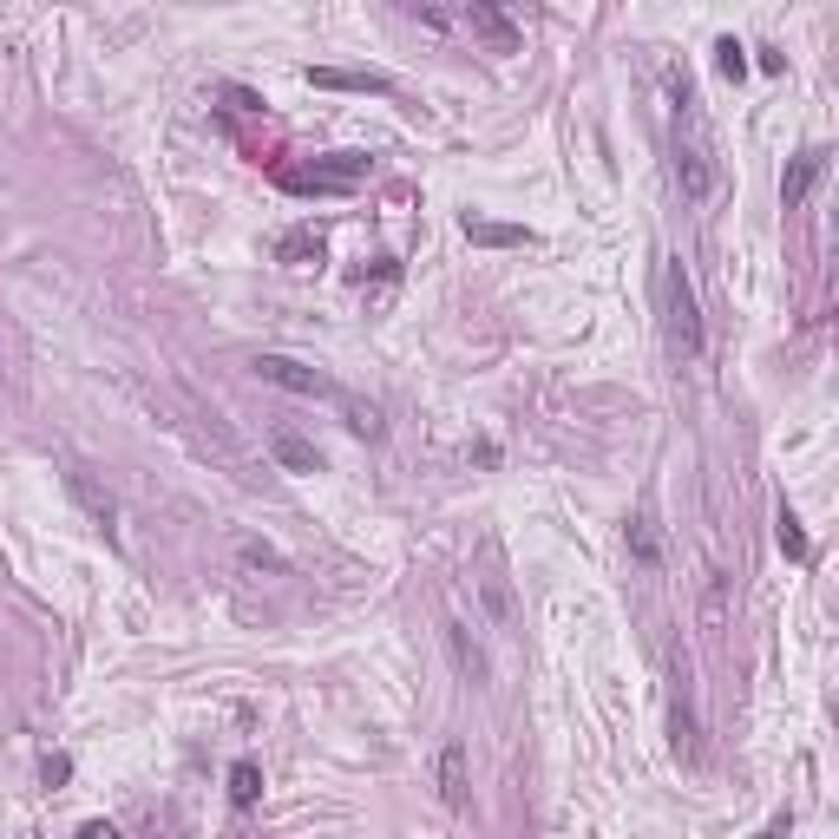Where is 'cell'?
I'll return each instance as SVG.
<instances>
[{"label": "cell", "instance_id": "cell-10", "mask_svg": "<svg viewBox=\"0 0 839 839\" xmlns=\"http://www.w3.org/2000/svg\"><path fill=\"white\" fill-rule=\"evenodd\" d=\"M466 236L486 243V250H518V243H532L525 223H486V216H466Z\"/></svg>", "mask_w": 839, "mask_h": 839}, {"label": "cell", "instance_id": "cell-11", "mask_svg": "<svg viewBox=\"0 0 839 839\" xmlns=\"http://www.w3.org/2000/svg\"><path fill=\"white\" fill-rule=\"evenodd\" d=\"M701 629L708 636L728 629V570H708V584H701Z\"/></svg>", "mask_w": 839, "mask_h": 839}, {"label": "cell", "instance_id": "cell-15", "mask_svg": "<svg viewBox=\"0 0 839 839\" xmlns=\"http://www.w3.org/2000/svg\"><path fill=\"white\" fill-rule=\"evenodd\" d=\"M479 597H486L492 624H512V590H505V577H479Z\"/></svg>", "mask_w": 839, "mask_h": 839}, {"label": "cell", "instance_id": "cell-4", "mask_svg": "<svg viewBox=\"0 0 839 839\" xmlns=\"http://www.w3.org/2000/svg\"><path fill=\"white\" fill-rule=\"evenodd\" d=\"M256 374L282 387V394H302V401H342V387L328 381V374H315V367H302V361H289V354H256Z\"/></svg>", "mask_w": 839, "mask_h": 839}, {"label": "cell", "instance_id": "cell-19", "mask_svg": "<svg viewBox=\"0 0 839 839\" xmlns=\"http://www.w3.org/2000/svg\"><path fill=\"white\" fill-rule=\"evenodd\" d=\"M715 67H721V79H741V72H748V53H741L735 40H721V47H715Z\"/></svg>", "mask_w": 839, "mask_h": 839}, {"label": "cell", "instance_id": "cell-12", "mask_svg": "<svg viewBox=\"0 0 839 839\" xmlns=\"http://www.w3.org/2000/svg\"><path fill=\"white\" fill-rule=\"evenodd\" d=\"M473 27L486 33V40L498 47V53H505V47H518V27H512V20L498 13V0H473Z\"/></svg>", "mask_w": 839, "mask_h": 839}, {"label": "cell", "instance_id": "cell-7", "mask_svg": "<svg viewBox=\"0 0 839 839\" xmlns=\"http://www.w3.org/2000/svg\"><path fill=\"white\" fill-rule=\"evenodd\" d=\"M67 486H72V498H79V505L92 512V525H99L105 538H119V512H112V498H105V492L92 486L85 473H67Z\"/></svg>", "mask_w": 839, "mask_h": 839}, {"label": "cell", "instance_id": "cell-18", "mask_svg": "<svg viewBox=\"0 0 839 839\" xmlns=\"http://www.w3.org/2000/svg\"><path fill=\"white\" fill-rule=\"evenodd\" d=\"M629 552H636V564H656V532H649V518L629 525Z\"/></svg>", "mask_w": 839, "mask_h": 839}, {"label": "cell", "instance_id": "cell-14", "mask_svg": "<svg viewBox=\"0 0 839 839\" xmlns=\"http://www.w3.org/2000/svg\"><path fill=\"white\" fill-rule=\"evenodd\" d=\"M256 793H263L256 761H236V768H230V800H236V807H256Z\"/></svg>", "mask_w": 839, "mask_h": 839}, {"label": "cell", "instance_id": "cell-16", "mask_svg": "<svg viewBox=\"0 0 839 839\" xmlns=\"http://www.w3.org/2000/svg\"><path fill=\"white\" fill-rule=\"evenodd\" d=\"M774 538H780V552H787L793 564L807 558V532H800V518H793L787 505H780V525H774Z\"/></svg>", "mask_w": 839, "mask_h": 839}, {"label": "cell", "instance_id": "cell-20", "mask_svg": "<svg viewBox=\"0 0 839 839\" xmlns=\"http://www.w3.org/2000/svg\"><path fill=\"white\" fill-rule=\"evenodd\" d=\"M282 256H322V236H309V230L302 236H282Z\"/></svg>", "mask_w": 839, "mask_h": 839}, {"label": "cell", "instance_id": "cell-1", "mask_svg": "<svg viewBox=\"0 0 839 839\" xmlns=\"http://www.w3.org/2000/svg\"><path fill=\"white\" fill-rule=\"evenodd\" d=\"M689 105H696L689 85H676V184H683V204H708L715 184H721V171H715V158H708V139H701V125H696Z\"/></svg>", "mask_w": 839, "mask_h": 839}, {"label": "cell", "instance_id": "cell-9", "mask_svg": "<svg viewBox=\"0 0 839 839\" xmlns=\"http://www.w3.org/2000/svg\"><path fill=\"white\" fill-rule=\"evenodd\" d=\"M439 800L446 807H466V748L459 741L439 748Z\"/></svg>", "mask_w": 839, "mask_h": 839}, {"label": "cell", "instance_id": "cell-2", "mask_svg": "<svg viewBox=\"0 0 839 839\" xmlns=\"http://www.w3.org/2000/svg\"><path fill=\"white\" fill-rule=\"evenodd\" d=\"M663 335H669V354H676V361H696V354H701L696 282H689V270H683L676 256L663 263Z\"/></svg>", "mask_w": 839, "mask_h": 839}, {"label": "cell", "instance_id": "cell-8", "mask_svg": "<svg viewBox=\"0 0 839 839\" xmlns=\"http://www.w3.org/2000/svg\"><path fill=\"white\" fill-rule=\"evenodd\" d=\"M309 85H335V92H394L387 72H335V67H309Z\"/></svg>", "mask_w": 839, "mask_h": 839}, {"label": "cell", "instance_id": "cell-13", "mask_svg": "<svg viewBox=\"0 0 839 839\" xmlns=\"http://www.w3.org/2000/svg\"><path fill=\"white\" fill-rule=\"evenodd\" d=\"M270 453H276L289 473H322V453H315L309 439H295V433H276V439H270Z\"/></svg>", "mask_w": 839, "mask_h": 839}, {"label": "cell", "instance_id": "cell-6", "mask_svg": "<svg viewBox=\"0 0 839 839\" xmlns=\"http://www.w3.org/2000/svg\"><path fill=\"white\" fill-rule=\"evenodd\" d=\"M446 649H453V663H459V676H466V683H486V676H492L486 649L473 643V629H466V624H446Z\"/></svg>", "mask_w": 839, "mask_h": 839}, {"label": "cell", "instance_id": "cell-5", "mask_svg": "<svg viewBox=\"0 0 839 839\" xmlns=\"http://www.w3.org/2000/svg\"><path fill=\"white\" fill-rule=\"evenodd\" d=\"M820 164H827L820 151H800V158H793V164L780 171V204H787V210H800V204H807V191H813V178H820Z\"/></svg>", "mask_w": 839, "mask_h": 839}, {"label": "cell", "instance_id": "cell-21", "mask_svg": "<svg viewBox=\"0 0 839 839\" xmlns=\"http://www.w3.org/2000/svg\"><path fill=\"white\" fill-rule=\"evenodd\" d=\"M40 774H47V787H60V780L72 774V761H67V755H47V768H40Z\"/></svg>", "mask_w": 839, "mask_h": 839}, {"label": "cell", "instance_id": "cell-17", "mask_svg": "<svg viewBox=\"0 0 839 839\" xmlns=\"http://www.w3.org/2000/svg\"><path fill=\"white\" fill-rule=\"evenodd\" d=\"M669 728H676V755H683V761H696V715H689V701H683V696H676Z\"/></svg>", "mask_w": 839, "mask_h": 839}, {"label": "cell", "instance_id": "cell-3", "mask_svg": "<svg viewBox=\"0 0 839 839\" xmlns=\"http://www.w3.org/2000/svg\"><path fill=\"white\" fill-rule=\"evenodd\" d=\"M367 178V158H335V164H295V171H282V191H295V198H322V191H354Z\"/></svg>", "mask_w": 839, "mask_h": 839}]
</instances>
